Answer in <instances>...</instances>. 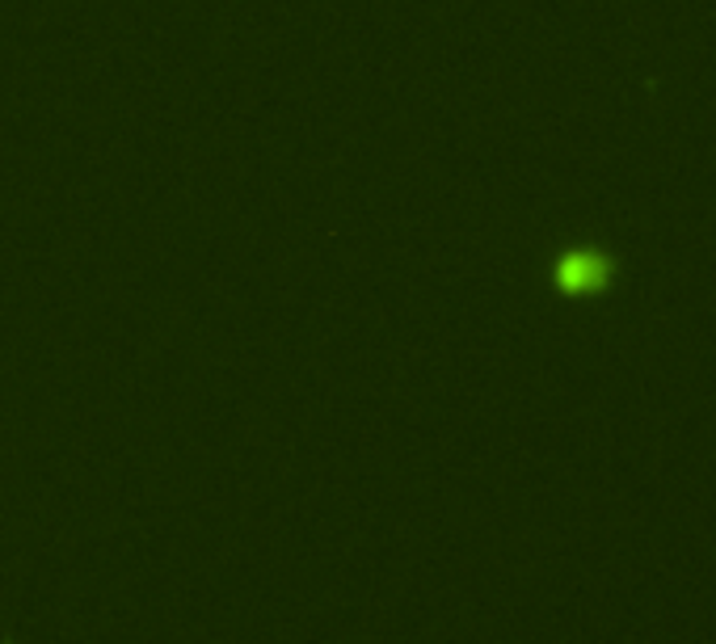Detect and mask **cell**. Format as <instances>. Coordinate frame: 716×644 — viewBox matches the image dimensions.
<instances>
[{
    "instance_id": "6da1fadb",
    "label": "cell",
    "mask_w": 716,
    "mask_h": 644,
    "mask_svg": "<svg viewBox=\"0 0 716 644\" xmlns=\"http://www.w3.org/2000/svg\"><path fill=\"white\" fill-rule=\"evenodd\" d=\"M607 283H612V261L594 249L565 253L556 265V287L569 290V295H590V290H603Z\"/></svg>"
}]
</instances>
